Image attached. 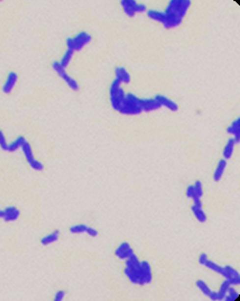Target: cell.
I'll return each instance as SVG.
<instances>
[{
  "mask_svg": "<svg viewBox=\"0 0 240 301\" xmlns=\"http://www.w3.org/2000/svg\"><path fill=\"white\" fill-rule=\"evenodd\" d=\"M199 263L201 265L205 266L209 270L213 271V272L217 273L219 275H222L225 279L228 280V282L232 284L233 286H239L240 284V276L238 271L235 270L232 266H220L217 263L213 262V261L209 260L207 254H200L199 256Z\"/></svg>",
  "mask_w": 240,
  "mask_h": 301,
  "instance_id": "cell-3",
  "label": "cell"
},
{
  "mask_svg": "<svg viewBox=\"0 0 240 301\" xmlns=\"http://www.w3.org/2000/svg\"><path fill=\"white\" fill-rule=\"evenodd\" d=\"M18 81H19L18 73L14 71L9 72L2 85V92L4 94H11L18 84Z\"/></svg>",
  "mask_w": 240,
  "mask_h": 301,
  "instance_id": "cell-14",
  "label": "cell"
},
{
  "mask_svg": "<svg viewBox=\"0 0 240 301\" xmlns=\"http://www.w3.org/2000/svg\"><path fill=\"white\" fill-rule=\"evenodd\" d=\"M161 108V105L153 98H140L132 93H126L119 109L117 112L125 116H136L142 112H150L158 110Z\"/></svg>",
  "mask_w": 240,
  "mask_h": 301,
  "instance_id": "cell-1",
  "label": "cell"
},
{
  "mask_svg": "<svg viewBox=\"0 0 240 301\" xmlns=\"http://www.w3.org/2000/svg\"><path fill=\"white\" fill-rule=\"evenodd\" d=\"M120 4L122 9H124V12L130 18H133L136 14L148 11V8H146L144 3H139L135 0H121Z\"/></svg>",
  "mask_w": 240,
  "mask_h": 301,
  "instance_id": "cell-10",
  "label": "cell"
},
{
  "mask_svg": "<svg viewBox=\"0 0 240 301\" xmlns=\"http://www.w3.org/2000/svg\"><path fill=\"white\" fill-rule=\"evenodd\" d=\"M65 298H66L65 290H58V292L55 294L53 300H55V301H62V300H65Z\"/></svg>",
  "mask_w": 240,
  "mask_h": 301,
  "instance_id": "cell-29",
  "label": "cell"
},
{
  "mask_svg": "<svg viewBox=\"0 0 240 301\" xmlns=\"http://www.w3.org/2000/svg\"><path fill=\"white\" fill-rule=\"evenodd\" d=\"M239 298H240V296H239V294L237 293V290L234 288V286H232V287L229 288L227 295L225 296L224 300H225V301H236V300H238Z\"/></svg>",
  "mask_w": 240,
  "mask_h": 301,
  "instance_id": "cell-27",
  "label": "cell"
},
{
  "mask_svg": "<svg viewBox=\"0 0 240 301\" xmlns=\"http://www.w3.org/2000/svg\"><path fill=\"white\" fill-rule=\"evenodd\" d=\"M20 150L23 153L24 159H26L27 164L30 165V167L33 170H36V171L44 170V164L35 157V154H34V151L32 149V145L30 144V142H28L27 140L24 141L22 143Z\"/></svg>",
  "mask_w": 240,
  "mask_h": 301,
  "instance_id": "cell-8",
  "label": "cell"
},
{
  "mask_svg": "<svg viewBox=\"0 0 240 301\" xmlns=\"http://www.w3.org/2000/svg\"><path fill=\"white\" fill-rule=\"evenodd\" d=\"M232 284H230L228 280H226L225 279L224 282L222 283V285H220V287H219V290H218V294H219V296H220V298H222V300H224V298H225V296L227 295V293H228V290H229V288L232 287Z\"/></svg>",
  "mask_w": 240,
  "mask_h": 301,
  "instance_id": "cell-26",
  "label": "cell"
},
{
  "mask_svg": "<svg viewBox=\"0 0 240 301\" xmlns=\"http://www.w3.org/2000/svg\"><path fill=\"white\" fill-rule=\"evenodd\" d=\"M92 36L91 34H89L87 32H80L76 34L73 37H69L67 39V49L68 51H71L73 53H78L81 52L83 48H84L86 45H89L92 42Z\"/></svg>",
  "mask_w": 240,
  "mask_h": 301,
  "instance_id": "cell-5",
  "label": "cell"
},
{
  "mask_svg": "<svg viewBox=\"0 0 240 301\" xmlns=\"http://www.w3.org/2000/svg\"><path fill=\"white\" fill-rule=\"evenodd\" d=\"M133 254H134L133 248H132L131 245L129 243H122V244H120L118 246H117L116 250H115L116 258L121 260V261L128 260Z\"/></svg>",
  "mask_w": 240,
  "mask_h": 301,
  "instance_id": "cell-13",
  "label": "cell"
},
{
  "mask_svg": "<svg viewBox=\"0 0 240 301\" xmlns=\"http://www.w3.org/2000/svg\"><path fill=\"white\" fill-rule=\"evenodd\" d=\"M192 206H191V211L194 215L195 219H197L200 223H205L208 220V216L205 214V212L203 210V204L202 200L201 199H195L192 200Z\"/></svg>",
  "mask_w": 240,
  "mask_h": 301,
  "instance_id": "cell-16",
  "label": "cell"
},
{
  "mask_svg": "<svg viewBox=\"0 0 240 301\" xmlns=\"http://www.w3.org/2000/svg\"><path fill=\"white\" fill-rule=\"evenodd\" d=\"M115 80L118 81L121 85L124 84H130L131 82V76L130 72L127 70L125 67H117L115 70Z\"/></svg>",
  "mask_w": 240,
  "mask_h": 301,
  "instance_id": "cell-17",
  "label": "cell"
},
{
  "mask_svg": "<svg viewBox=\"0 0 240 301\" xmlns=\"http://www.w3.org/2000/svg\"><path fill=\"white\" fill-rule=\"evenodd\" d=\"M195 287H197L203 295H205L207 297H209L211 300H213V301L222 300L218 292H214V290L211 289L209 287V285L205 283L204 280H201V279L197 280V283H195Z\"/></svg>",
  "mask_w": 240,
  "mask_h": 301,
  "instance_id": "cell-15",
  "label": "cell"
},
{
  "mask_svg": "<svg viewBox=\"0 0 240 301\" xmlns=\"http://www.w3.org/2000/svg\"><path fill=\"white\" fill-rule=\"evenodd\" d=\"M21 212L16 206H7L0 210V219H3L7 223H12L20 219Z\"/></svg>",
  "mask_w": 240,
  "mask_h": 301,
  "instance_id": "cell-11",
  "label": "cell"
},
{
  "mask_svg": "<svg viewBox=\"0 0 240 301\" xmlns=\"http://www.w3.org/2000/svg\"><path fill=\"white\" fill-rule=\"evenodd\" d=\"M193 199H201L202 200V196L204 193V189H203V184L200 180H197L193 184Z\"/></svg>",
  "mask_w": 240,
  "mask_h": 301,
  "instance_id": "cell-24",
  "label": "cell"
},
{
  "mask_svg": "<svg viewBox=\"0 0 240 301\" xmlns=\"http://www.w3.org/2000/svg\"><path fill=\"white\" fill-rule=\"evenodd\" d=\"M146 14L153 21L160 23L165 28L178 27L184 22L183 18L175 16V14L165 11V10L164 11H161V10H148Z\"/></svg>",
  "mask_w": 240,
  "mask_h": 301,
  "instance_id": "cell-4",
  "label": "cell"
},
{
  "mask_svg": "<svg viewBox=\"0 0 240 301\" xmlns=\"http://www.w3.org/2000/svg\"><path fill=\"white\" fill-rule=\"evenodd\" d=\"M124 274L127 279L134 285H150L153 280V272L150 263L140 261L135 254L126 260Z\"/></svg>",
  "mask_w": 240,
  "mask_h": 301,
  "instance_id": "cell-2",
  "label": "cell"
},
{
  "mask_svg": "<svg viewBox=\"0 0 240 301\" xmlns=\"http://www.w3.org/2000/svg\"><path fill=\"white\" fill-rule=\"evenodd\" d=\"M8 147H9V143L7 142L6 136H4V133L0 130V149L4 152H8Z\"/></svg>",
  "mask_w": 240,
  "mask_h": 301,
  "instance_id": "cell-28",
  "label": "cell"
},
{
  "mask_svg": "<svg viewBox=\"0 0 240 301\" xmlns=\"http://www.w3.org/2000/svg\"><path fill=\"white\" fill-rule=\"evenodd\" d=\"M69 231L71 234H75V235H82V234L89 235L90 237H93V238H95V237L99 236V231H97L96 228L86 225V224L73 225L69 228Z\"/></svg>",
  "mask_w": 240,
  "mask_h": 301,
  "instance_id": "cell-12",
  "label": "cell"
},
{
  "mask_svg": "<svg viewBox=\"0 0 240 301\" xmlns=\"http://www.w3.org/2000/svg\"><path fill=\"white\" fill-rule=\"evenodd\" d=\"M52 68H53V70L55 71L58 76H59L61 80L66 83L67 86L69 87L70 90H72V91H79L80 90L79 82H78L75 78L71 77L69 73L67 72V70L62 69L59 65H58L57 61H53L52 63Z\"/></svg>",
  "mask_w": 240,
  "mask_h": 301,
  "instance_id": "cell-9",
  "label": "cell"
},
{
  "mask_svg": "<svg viewBox=\"0 0 240 301\" xmlns=\"http://www.w3.org/2000/svg\"><path fill=\"white\" fill-rule=\"evenodd\" d=\"M227 166H228V162L226 160L223 159V160H219L218 161L216 168H215L214 174H213V179L215 181L219 182L220 180L223 179V177L225 175V171H226Z\"/></svg>",
  "mask_w": 240,
  "mask_h": 301,
  "instance_id": "cell-19",
  "label": "cell"
},
{
  "mask_svg": "<svg viewBox=\"0 0 240 301\" xmlns=\"http://www.w3.org/2000/svg\"><path fill=\"white\" fill-rule=\"evenodd\" d=\"M192 6L190 0H170L165 11L170 12L180 18H185L189 12V9Z\"/></svg>",
  "mask_w": 240,
  "mask_h": 301,
  "instance_id": "cell-7",
  "label": "cell"
},
{
  "mask_svg": "<svg viewBox=\"0 0 240 301\" xmlns=\"http://www.w3.org/2000/svg\"><path fill=\"white\" fill-rule=\"evenodd\" d=\"M73 57H75V53L71 52V51H68V49H67L66 53H65V55L62 56V58L60 59L59 61H57L58 65H59L62 69H65V70H67V68L71 63Z\"/></svg>",
  "mask_w": 240,
  "mask_h": 301,
  "instance_id": "cell-23",
  "label": "cell"
},
{
  "mask_svg": "<svg viewBox=\"0 0 240 301\" xmlns=\"http://www.w3.org/2000/svg\"><path fill=\"white\" fill-rule=\"evenodd\" d=\"M239 141L235 139V137H230V139L227 141L226 145H225L224 147V151H223V157L224 160H230L234 155L235 153V149H236V145L238 144Z\"/></svg>",
  "mask_w": 240,
  "mask_h": 301,
  "instance_id": "cell-18",
  "label": "cell"
},
{
  "mask_svg": "<svg viewBox=\"0 0 240 301\" xmlns=\"http://www.w3.org/2000/svg\"><path fill=\"white\" fill-rule=\"evenodd\" d=\"M59 237H60L59 230H53V231H52V233H50L48 235L43 237V238L41 239V244L43 246L53 245V244L57 243L58 239H59Z\"/></svg>",
  "mask_w": 240,
  "mask_h": 301,
  "instance_id": "cell-22",
  "label": "cell"
},
{
  "mask_svg": "<svg viewBox=\"0 0 240 301\" xmlns=\"http://www.w3.org/2000/svg\"><path fill=\"white\" fill-rule=\"evenodd\" d=\"M108 95H109V103L111 108L115 111H118L121 103L124 101V97L126 95L124 87H122V85L118 81L114 80L111 82V84L109 86Z\"/></svg>",
  "mask_w": 240,
  "mask_h": 301,
  "instance_id": "cell-6",
  "label": "cell"
},
{
  "mask_svg": "<svg viewBox=\"0 0 240 301\" xmlns=\"http://www.w3.org/2000/svg\"><path fill=\"white\" fill-rule=\"evenodd\" d=\"M227 133L230 136H233L235 139L240 141V118H236L232 123H230L229 127L227 128Z\"/></svg>",
  "mask_w": 240,
  "mask_h": 301,
  "instance_id": "cell-21",
  "label": "cell"
},
{
  "mask_svg": "<svg viewBox=\"0 0 240 301\" xmlns=\"http://www.w3.org/2000/svg\"><path fill=\"white\" fill-rule=\"evenodd\" d=\"M155 98L159 101V103L160 104L161 107L168 108V109L171 110V111H178V109H179L178 104L175 103L174 101H171L170 98H168L167 96H165V95H156Z\"/></svg>",
  "mask_w": 240,
  "mask_h": 301,
  "instance_id": "cell-20",
  "label": "cell"
},
{
  "mask_svg": "<svg viewBox=\"0 0 240 301\" xmlns=\"http://www.w3.org/2000/svg\"><path fill=\"white\" fill-rule=\"evenodd\" d=\"M27 139L24 137H18L16 140L12 141L11 143H9V147H8V152H16L18 150L21 149L22 143L26 141Z\"/></svg>",
  "mask_w": 240,
  "mask_h": 301,
  "instance_id": "cell-25",
  "label": "cell"
}]
</instances>
